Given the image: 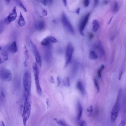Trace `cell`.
<instances>
[{
	"instance_id": "cell-1",
	"label": "cell",
	"mask_w": 126,
	"mask_h": 126,
	"mask_svg": "<svg viewBox=\"0 0 126 126\" xmlns=\"http://www.w3.org/2000/svg\"><path fill=\"white\" fill-rule=\"evenodd\" d=\"M32 82V78L30 72L26 71L23 77V84L24 89V96L29 97Z\"/></svg>"
},
{
	"instance_id": "cell-2",
	"label": "cell",
	"mask_w": 126,
	"mask_h": 126,
	"mask_svg": "<svg viewBox=\"0 0 126 126\" xmlns=\"http://www.w3.org/2000/svg\"><path fill=\"white\" fill-rule=\"evenodd\" d=\"M120 91H119L115 104L112 110L111 113V119L112 122H114L117 117L120 108L119 103Z\"/></svg>"
},
{
	"instance_id": "cell-3",
	"label": "cell",
	"mask_w": 126,
	"mask_h": 126,
	"mask_svg": "<svg viewBox=\"0 0 126 126\" xmlns=\"http://www.w3.org/2000/svg\"><path fill=\"white\" fill-rule=\"evenodd\" d=\"M24 110L22 114V117L23 123L24 125L29 118L30 114L31 106L28 99H25Z\"/></svg>"
},
{
	"instance_id": "cell-4",
	"label": "cell",
	"mask_w": 126,
	"mask_h": 126,
	"mask_svg": "<svg viewBox=\"0 0 126 126\" xmlns=\"http://www.w3.org/2000/svg\"><path fill=\"white\" fill-rule=\"evenodd\" d=\"M0 76L2 80L5 81H10L12 78V74L10 71L5 68H2L0 69Z\"/></svg>"
},
{
	"instance_id": "cell-5",
	"label": "cell",
	"mask_w": 126,
	"mask_h": 126,
	"mask_svg": "<svg viewBox=\"0 0 126 126\" xmlns=\"http://www.w3.org/2000/svg\"><path fill=\"white\" fill-rule=\"evenodd\" d=\"M74 48L72 44L70 42L68 44L66 51L65 66L70 63L71 61Z\"/></svg>"
},
{
	"instance_id": "cell-6",
	"label": "cell",
	"mask_w": 126,
	"mask_h": 126,
	"mask_svg": "<svg viewBox=\"0 0 126 126\" xmlns=\"http://www.w3.org/2000/svg\"><path fill=\"white\" fill-rule=\"evenodd\" d=\"M61 19L62 23L64 26L70 33L74 34L75 32L73 27L66 14L64 13L62 14Z\"/></svg>"
},
{
	"instance_id": "cell-7",
	"label": "cell",
	"mask_w": 126,
	"mask_h": 126,
	"mask_svg": "<svg viewBox=\"0 0 126 126\" xmlns=\"http://www.w3.org/2000/svg\"><path fill=\"white\" fill-rule=\"evenodd\" d=\"M32 50L35 58L36 63L41 67L42 63V58L36 46L32 41H30Z\"/></svg>"
},
{
	"instance_id": "cell-8",
	"label": "cell",
	"mask_w": 126,
	"mask_h": 126,
	"mask_svg": "<svg viewBox=\"0 0 126 126\" xmlns=\"http://www.w3.org/2000/svg\"><path fill=\"white\" fill-rule=\"evenodd\" d=\"M17 13L16 6H14L12 11L5 18L4 21L5 24L8 25L11 22L14 21L16 18Z\"/></svg>"
},
{
	"instance_id": "cell-9",
	"label": "cell",
	"mask_w": 126,
	"mask_h": 126,
	"mask_svg": "<svg viewBox=\"0 0 126 126\" xmlns=\"http://www.w3.org/2000/svg\"><path fill=\"white\" fill-rule=\"evenodd\" d=\"M34 73L35 80L36 84V90L38 94L41 95L42 94V91L41 88L39 80V72L38 68H36L33 70Z\"/></svg>"
},
{
	"instance_id": "cell-10",
	"label": "cell",
	"mask_w": 126,
	"mask_h": 126,
	"mask_svg": "<svg viewBox=\"0 0 126 126\" xmlns=\"http://www.w3.org/2000/svg\"><path fill=\"white\" fill-rule=\"evenodd\" d=\"M90 15V12L87 13L82 20L80 25L79 30L80 33L81 35L83 36H84V35L83 32V31L88 22Z\"/></svg>"
},
{
	"instance_id": "cell-11",
	"label": "cell",
	"mask_w": 126,
	"mask_h": 126,
	"mask_svg": "<svg viewBox=\"0 0 126 126\" xmlns=\"http://www.w3.org/2000/svg\"><path fill=\"white\" fill-rule=\"evenodd\" d=\"M94 48L100 57H102L105 54V50L101 42L98 41L96 42L94 46Z\"/></svg>"
},
{
	"instance_id": "cell-12",
	"label": "cell",
	"mask_w": 126,
	"mask_h": 126,
	"mask_svg": "<svg viewBox=\"0 0 126 126\" xmlns=\"http://www.w3.org/2000/svg\"><path fill=\"white\" fill-rule=\"evenodd\" d=\"M8 51L12 53H15L18 51V48L16 41H13L7 47Z\"/></svg>"
},
{
	"instance_id": "cell-13",
	"label": "cell",
	"mask_w": 126,
	"mask_h": 126,
	"mask_svg": "<svg viewBox=\"0 0 126 126\" xmlns=\"http://www.w3.org/2000/svg\"><path fill=\"white\" fill-rule=\"evenodd\" d=\"M8 55L7 52L5 51H2L0 53V64L8 60Z\"/></svg>"
},
{
	"instance_id": "cell-14",
	"label": "cell",
	"mask_w": 126,
	"mask_h": 126,
	"mask_svg": "<svg viewBox=\"0 0 126 126\" xmlns=\"http://www.w3.org/2000/svg\"><path fill=\"white\" fill-rule=\"evenodd\" d=\"M45 26L44 22L41 20L38 21L35 24V28L38 30H41L43 29Z\"/></svg>"
},
{
	"instance_id": "cell-15",
	"label": "cell",
	"mask_w": 126,
	"mask_h": 126,
	"mask_svg": "<svg viewBox=\"0 0 126 126\" xmlns=\"http://www.w3.org/2000/svg\"><path fill=\"white\" fill-rule=\"evenodd\" d=\"M92 24L93 31L94 32H97L99 27V22L96 20H93L92 21Z\"/></svg>"
},
{
	"instance_id": "cell-16",
	"label": "cell",
	"mask_w": 126,
	"mask_h": 126,
	"mask_svg": "<svg viewBox=\"0 0 126 126\" xmlns=\"http://www.w3.org/2000/svg\"><path fill=\"white\" fill-rule=\"evenodd\" d=\"M18 25L21 27L24 26L26 24V22L22 13L20 12L18 21Z\"/></svg>"
},
{
	"instance_id": "cell-17",
	"label": "cell",
	"mask_w": 126,
	"mask_h": 126,
	"mask_svg": "<svg viewBox=\"0 0 126 126\" xmlns=\"http://www.w3.org/2000/svg\"><path fill=\"white\" fill-rule=\"evenodd\" d=\"M77 88L79 90L82 94L85 92V89L82 82L80 81H79L77 84Z\"/></svg>"
},
{
	"instance_id": "cell-18",
	"label": "cell",
	"mask_w": 126,
	"mask_h": 126,
	"mask_svg": "<svg viewBox=\"0 0 126 126\" xmlns=\"http://www.w3.org/2000/svg\"><path fill=\"white\" fill-rule=\"evenodd\" d=\"M24 53L25 58V61L24 62V65L25 66H27V61L28 60L29 58V55L28 50L26 46L25 45L24 46Z\"/></svg>"
},
{
	"instance_id": "cell-19",
	"label": "cell",
	"mask_w": 126,
	"mask_h": 126,
	"mask_svg": "<svg viewBox=\"0 0 126 126\" xmlns=\"http://www.w3.org/2000/svg\"><path fill=\"white\" fill-rule=\"evenodd\" d=\"M78 114L77 119L79 120L82 116V108L80 103L79 102L78 104Z\"/></svg>"
},
{
	"instance_id": "cell-20",
	"label": "cell",
	"mask_w": 126,
	"mask_h": 126,
	"mask_svg": "<svg viewBox=\"0 0 126 126\" xmlns=\"http://www.w3.org/2000/svg\"><path fill=\"white\" fill-rule=\"evenodd\" d=\"M49 36H47L44 38L41 42V44L44 46H47L49 45L51 43Z\"/></svg>"
},
{
	"instance_id": "cell-21",
	"label": "cell",
	"mask_w": 126,
	"mask_h": 126,
	"mask_svg": "<svg viewBox=\"0 0 126 126\" xmlns=\"http://www.w3.org/2000/svg\"><path fill=\"white\" fill-rule=\"evenodd\" d=\"M89 57L92 59H96L98 58V55L93 50L90 51L89 53Z\"/></svg>"
},
{
	"instance_id": "cell-22",
	"label": "cell",
	"mask_w": 126,
	"mask_h": 126,
	"mask_svg": "<svg viewBox=\"0 0 126 126\" xmlns=\"http://www.w3.org/2000/svg\"><path fill=\"white\" fill-rule=\"evenodd\" d=\"M16 2L17 4L22 8L25 12L27 11L26 8L24 4L20 0H16Z\"/></svg>"
},
{
	"instance_id": "cell-23",
	"label": "cell",
	"mask_w": 126,
	"mask_h": 126,
	"mask_svg": "<svg viewBox=\"0 0 126 126\" xmlns=\"http://www.w3.org/2000/svg\"><path fill=\"white\" fill-rule=\"evenodd\" d=\"M54 119L55 120L57 123L60 125L63 126H67L65 122L62 120H58L56 118H54Z\"/></svg>"
},
{
	"instance_id": "cell-24",
	"label": "cell",
	"mask_w": 126,
	"mask_h": 126,
	"mask_svg": "<svg viewBox=\"0 0 126 126\" xmlns=\"http://www.w3.org/2000/svg\"><path fill=\"white\" fill-rule=\"evenodd\" d=\"M125 112H124L123 115L122 120L119 126H125L126 123V116Z\"/></svg>"
},
{
	"instance_id": "cell-25",
	"label": "cell",
	"mask_w": 126,
	"mask_h": 126,
	"mask_svg": "<svg viewBox=\"0 0 126 126\" xmlns=\"http://www.w3.org/2000/svg\"><path fill=\"white\" fill-rule=\"evenodd\" d=\"M93 111V108L92 106H89L86 110V114L88 116H90L92 114Z\"/></svg>"
},
{
	"instance_id": "cell-26",
	"label": "cell",
	"mask_w": 126,
	"mask_h": 126,
	"mask_svg": "<svg viewBox=\"0 0 126 126\" xmlns=\"http://www.w3.org/2000/svg\"><path fill=\"white\" fill-rule=\"evenodd\" d=\"M63 84L64 86L69 87L70 85L69 79L68 77H67L63 81Z\"/></svg>"
},
{
	"instance_id": "cell-27",
	"label": "cell",
	"mask_w": 126,
	"mask_h": 126,
	"mask_svg": "<svg viewBox=\"0 0 126 126\" xmlns=\"http://www.w3.org/2000/svg\"><path fill=\"white\" fill-rule=\"evenodd\" d=\"M104 68V66L102 65L101 66L100 68L97 71V75L99 77H101V72Z\"/></svg>"
},
{
	"instance_id": "cell-28",
	"label": "cell",
	"mask_w": 126,
	"mask_h": 126,
	"mask_svg": "<svg viewBox=\"0 0 126 126\" xmlns=\"http://www.w3.org/2000/svg\"><path fill=\"white\" fill-rule=\"evenodd\" d=\"M118 6L117 3L116 2H115L114 4L113 9V11L114 12H117L118 10Z\"/></svg>"
},
{
	"instance_id": "cell-29",
	"label": "cell",
	"mask_w": 126,
	"mask_h": 126,
	"mask_svg": "<svg viewBox=\"0 0 126 126\" xmlns=\"http://www.w3.org/2000/svg\"><path fill=\"white\" fill-rule=\"evenodd\" d=\"M94 85L97 89V92H98L99 91V88L96 79L95 78H94Z\"/></svg>"
},
{
	"instance_id": "cell-30",
	"label": "cell",
	"mask_w": 126,
	"mask_h": 126,
	"mask_svg": "<svg viewBox=\"0 0 126 126\" xmlns=\"http://www.w3.org/2000/svg\"><path fill=\"white\" fill-rule=\"evenodd\" d=\"M51 42L55 43L57 42V40L54 37L52 36H49Z\"/></svg>"
},
{
	"instance_id": "cell-31",
	"label": "cell",
	"mask_w": 126,
	"mask_h": 126,
	"mask_svg": "<svg viewBox=\"0 0 126 126\" xmlns=\"http://www.w3.org/2000/svg\"><path fill=\"white\" fill-rule=\"evenodd\" d=\"M90 3V0H84L83 5L85 7H88Z\"/></svg>"
},
{
	"instance_id": "cell-32",
	"label": "cell",
	"mask_w": 126,
	"mask_h": 126,
	"mask_svg": "<svg viewBox=\"0 0 126 126\" xmlns=\"http://www.w3.org/2000/svg\"><path fill=\"white\" fill-rule=\"evenodd\" d=\"M51 1V0H41L40 1L43 5L46 6L47 5L48 1Z\"/></svg>"
},
{
	"instance_id": "cell-33",
	"label": "cell",
	"mask_w": 126,
	"mask_h": 126,
	"mask_svg": "<svg viewBox=\"0 0 126 126\" xmlns=\"http://www.w3.org/2000/svg\"><path fill=\"white\" fill-rule=\"evenodd\" d=\"M79 124L80 126H85L86 125V123L84 121H79L78 123Z\"/></svg>"
},
{
	"instance_id": "cell-34",
	"label": "cell",
	"mask_w": 126,
	"mask_h": 126,
	"mask_svg": "<svg viewBox=\"0 0 126 126\" xmlns=\"http://www.w3.org/2000/svg\"><path fill=\"white\" fill-rule=\"evenodd\" d=\"M42 14L43 16H46L47 15V12L45 9H43L42 10Z\"/></svg>"
},
{
	"instance_id": "cell-35",
	"label": "cell",
	"mask_w": 126,
	"mask_h": 126,
	"mask_svg": "<svg viewBox=\"0 0 126 126\" xmlns=\"http://www.w3.org/2000/svg\"><path fill=\"white\" fill-rule=\"evenodd\" d=\"M0 94L1 96L3 98H4L5 97V94L4 92L3 91H1L0 93Z\"/></svg>"
},
{
	"instance_id": "cell-36",
	"label": "cell",
	"mask_w": 126,
	"mask_h": 126,
	"mask_svg": "<svg viewBox=\"0 0 126 126\" xmlns=\"http://www.w3.org/2000/svg\"><path fill=\"white\" fill-rule=\"evenodd\" d=\"M49 80L50 82L51 83H54V79L53 76H51L50 77Z\"/></svg>"
},
{
	"instance_id": "cell-37",
	"label": "cell",
	"mask_w": 126,
	"mask_h": 126,
	"mask_svg": "<svg viewBox=\"0 0 126 126\" xmlns=\"http://www.w3.org/2000/svg\"><path fill=\"white\" fill-rule=\"evenodd\" d=\"M89 38L90 39H92L94 37L93 34L91 33H90L89 35Z\"/></svg>"
},
{
	"instance_id": "cell-38",
	"label": "cell",
	"mask_w": 126,
	"mask_h": 126,
	"mask_svg": "<svg viewBox=\"0 0 126 126\" xmlns=\"http://www.w3.org/2000/svg\"><path fill=\"white\" fill-rule=\"evenodd\" d=\"M123 73V72L122 71L120 73H119V77H118V79L119 80H120V79H121V78L122 77V75Z\"/></svg>"
},
{
	"instance_id": "cell-39",
	"label": "cell",
	"mask_w": 126,
	"mask_h": 126,
	"mask_svg": "<svg viewBox=\"0 0 126 126\" xmlns=\"http://www.w3.org/2000/svg\"><path fill=\"white\" fill-rule=\"evenodd\" d=\"M63 3L65 6L67 5V0H62Z\"/></svg>"
},
{
	"instance_id": "cell-40",
	"label": "cell",
	"mask_w": 126,
	"mask_h": 126,
	"mask_svg": "<svg viewBox=\"0 0 126 126\" xmlns=\"http://www.w3.org/2000/svg\"><path fill=\"white\" fill-rule=\"evenodd\" d=\"M57 80L58 81V86L60 83V81L58 77H57Z\"/></svg>"
},
{
	"instance_id": "cell-41",
	"label": "cell",
	"mask_w": 126,
	"mask_h": 126,
	"mask_svg": "<svg viewBox=\"0 0 126 126\" xmlns=\"http://www.w3.org/2000/svg\"><path fill=\"white\" fill-rule=\"evenodd\" d=\"M80 10V8H78L76 11V13L78 14H79Z\"/></svg>"
},
{
	"instance_id": "cell-42",
	"label": "cell",
	"mask_w": 126,
	"mask_h": 126,
	"mask_svg": "<svg viewBox=\"0 0 126 126\" xmlns=\"http://www.w3.org/2000/svg\"><path fill=\"white\" fill-rule=\"evenodd\" d=\"M99 0H94V6H96L98 4Z\"/></svg>"
},
{
	"instance_id": "cell-43",
	"label": "cell",
	"mask_w": 126,
	"mask_h": 126,
	"mask_svg": "<svg viewBox=\"0 0 126 126\" xmlns=\"http://www.w3.org/2000/svg\"><path fill=\"white\" fill-rule=\"evenodd\" d=\"M46 103L47 106H49V101L48 99H47L46 100Z\"/></svg>"
},
{
	"instance_id": "cell-44",
	"label": "cell",
	"mask_w": 126,
	"mask_h": 126,
	"mask_svg": "<svg viewBox=\"0 0 126 126\" xmlns=\"http://www.w3.org/2000/svg\"><path fill=\"white\" fill-rule=\"evenodd\" d=\"M15 0H6V1L8 2H10L11 1H13Z\"/></svg>"
},
{
	"instance_id": "cell-45",
	"label": "cell",
	"mask_w": 126,
	"mask_h": 126,
	"mask_svg": "<svg viewBox=\"0 0 126 126\" xmlns=\"http://www.w3.org/2000/svg\"><path fill=\"white\" fill-rule=\"evenodd\" d=\"M2 49V47H1V46H0V51H1V50Z\"/></svg>"
},
{
	"instance_id": "cell-46",
	"label": "cell",
	"mask_w": 126,
	"mask_h": 126,
	"mask_svg": "<svg viewBox=\"0 0 126 126\" xmlns=\"http://www.w3.org/2000/svg\"><path fill=\"white\" fill-rule=\"evenodd\" d=\"M2 124H3V126H5V125H4V123H3V122H2Z\"/></svg>"
}]
</instances>
